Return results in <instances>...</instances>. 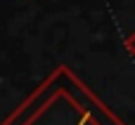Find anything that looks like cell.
<instances>
[{
	"instance_id": "1",
	"label": "cell",
	"mask_w": 135,
	"mask_h": 125,
	"mask_svg": "<svg viewBox=\"0 0 135 125\" xmlns=\"http://www.w3.org/2000/svg\"><path fill=\"white\" fill-rule=\"evenodd\" d=\"M83 123H85V121H81V125H83Z\"/></svg>"
}]
</instances>
